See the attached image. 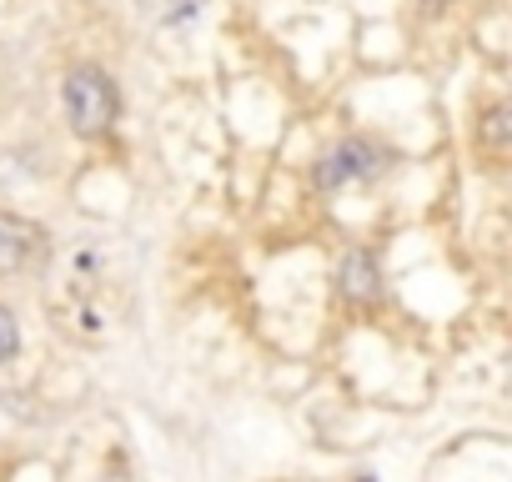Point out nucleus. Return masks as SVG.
<instances>
[{"label": "nucleus", "instance_id": "1", "mask_svg": "<svg viewBox=\"0 0 512 482\" xmlns=\"http://www.w3.org/2000/svg\"><path fill=\"white\" fill-rule=\"evenodd\" d=\"M61 101H66V121L81 131V136H101L111 131L116 111H121V96H116V81L101 71V66H76L61 86Z\"/></svg>", "mask_w": 512, "mask_h": 482}, {"label": "nucleus", "instance_id": "2", "mask_svg": "<svg viewBox=\"0 0 512 482\" xmlns=\"http://www.w3.org/2000/svg\"><path fill=\"white\" fill-rule=\"evenodd\" d=\"M387 146H377V141H367V136H352V141H337L322 161H317V171H312V181L322 186V191H337V186H347V181H377L382 171H387Z\"/></svg>", "mask_w": 512, "mask_h": 482}, {"label": "nucleus", "instance_id": "3", "mask_svg": "<svg viewBox=\"0 0 512 482\" xmlns=\"http://www.w3.org/2000/svg\"><path fill=\"white\" fill-rule=\"evenodd\" d=\"M46 257V231L31 226L26 216L0 211V272H21Z\"/></svg>", "mask_w": 512, "mask_h": 482}, {"label": "nucleus", "instance_id": "4", "mask_svg": "<svg viewBox=\"0 0 512 482\" xmlns=\"http://www.w3.org/2000/svg\"><path fill=\"white\" fill-rule=\"evenodd\" d=\"M337 292L347 297V302H377L382 297V272H377V262H372V252H347L342 257V267H337Z\"/></svg>", "mask_w": 512, "mask_h": 482}, {"label": "nucleus", "instance_id": "5", "mask_svg": "<svg viewBox=\"0 0 512 482\" xmlns=\"http://www.w3.org/2000/svg\"><path fill=\"white\" fill-rule=\"evenodd\" d=\"M21 352V327H16V312L0 307V362H11Z\"/></svg>", "mask_w": 512, "mask_h": 482}, {"label": "nucleus", "instance_id": "6", "mask_svg": "<svg viewBox=\"0 0 512 482\" xmlns=\"http://www.w3.org/2000/svg\"><path fill=\"white\" fill-rule=\"evenodd\" d=\"M487 141H492L497 151H502V141H507V111H502V106L487 111Z\"/></svg>", "mask_w": 512, "mask_h": 482}, {"label": "nucleus", "instance_id": "7", "mask_svg": "<svg viewBox=\"0 0 512 482\" xmlns=\"http://www.w3.org/2000/svg\"><path fill=\"white\" fill-rule=\"evenodd\" d=\"M422 6H427V11H437V6H447V0H422Z\"/></svg>", "mask_w": 512, "mask_h": 482}]
</instances>
